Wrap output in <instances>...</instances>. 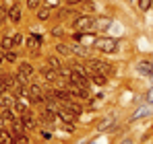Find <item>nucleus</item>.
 Returning <instances> with one entry per match:
<instances>
[{
	"label": "nucleus",
	"instance_id": "obj_1",
	"mask_svg": "<svg viewBox=\"0 0 153 144\" xmlns=\"http://www.w3.org/2000/svg\"><path fill=\"white\" fill-rule=\"evenodd\" d=\"M93 46H95V49H100L103 54H114L118 49V41L112 39V37H97L93 41Z\"/></svg>",
	"mask_w": 153,
	"mask_h": 144
},
{
	"label": "nucleus",
	"instance_id": "obj_2",
	"mask_svg": "<svg viewBox=\"0 0 153 144\" xmlns=\"http://www.w3.org/2000/svg\"><path fill=\"white\" fill-rule=\"evenodd\" d=\"M73 27H75L76 31H83V33H85V31H91V29H95V19L89 17V15H83V17H79L75 21Z\"/></svg>",
	"mask_w": 153,
	"mask_h": 144
},
{
	"label": "nucleus",
	"instance_id": "obj_3",
	"mask_svg": "<svg viewBox=\"0 0 153 144\" xmlns=\"http://www.w3.org/2000/svg\"><path fill=\"white\" fill-rule=\"evenodd\" d=\"M27 97H29L31 103H44V101H46V93H44L42 87H37V84H29V87H27Z\"/></svg>",
	"mask_w": 153,
	"mask_h": 144
},
{
	"label": "nucleus",
	"instance_id": "obj_4",
	"mask_svg": "<svg viewBox=\"0 0 153 144\" xmlns=\"http://www.w3.org/2000/svg\"><path fill=\"white\" fill-rule=\"evenodd\" d=\"M87 66H91L93 70L102 72V74H105V76H110L112 72H114V68L110 66V64H105V62H102V60H89V64Z\"/></svg>",
	"mask_w": 153,
	"mask_h": 144
},
{
	"label": "nucleus",
	"instance_id": "obj_5",
	"mask_svg": "<svg viewBox=\"0 0 153 144\" xmlns=\"http://www.w3.org/2000/svg\"><path fill=\"white\" fill-rule=\"evenodd\" d=\"M66 89H68V93L73 97H76V99H87L89 97V89H81V87H76V84H66Z\"/></svg>",
	"mask_w": 153,
	"mask_h": 144
},
{
	"label": "nucleus",
	"instance_id": "obj_6",
	"mask_svg": "<svg viewBox=\"0 0 153 144\" xmlns=\"http://www.w3.org/2000/svg\"><path fill=\"white\" fill-rule=\"evenodd\" d=\"M25 43L31 51H37V49H39V43H42V37H39V35H29L25 39Z\"/></svg>",
	"mask_w": 153,
	"mask_h": 144
},
{
	"label": "nucleus",
	"instance_id": "obj_7",
	"mask_svg": "<svg viewBox=\"0 0 153 144\" xmlns=\"http://www.w3.org/2000/svg\"><path fill=\"white\" fill-rule=\"evenodd\" d=\"M42 76H44V80H48V82H56V78H58V72L56 70H52L50 66H44L42 68Z\"/></svg>",
	"mask_w": 153,
	"mask_h": 144
},
{
	"label": "nucleus",
	"instance_id": "obj_8",
	"mask_svg": "<svg viewBox=\"0 0 153 144\" xmlns=\"http://www.w3.org/2000/svg\"><path fill=\"white\" fill-rule=\"evenodd\" d=\"M15 101H17V97L13 95V93L0 95V105H2V107H15Z\"/></svg>",
	"mask_w": 153,
	"mask_h": 144
},
{
	"label": "nucleus",
	"instance_id": "obj_9",
	"mask_svg": "<svg viewBox=\"0 0 153 144\" xmlns=\"http://www.w3.org/2000/svg\"><path fill=\"white\" fill-rule=\"evenodd\" d=\"M33 72H35V70H33V66H31V64H27V62H23V64L19 66V72H17V74H21V76H25V78L31 80Z\"/></svg>",
	"mask_w": 153,
	"mask_h": 144
},
{
	"label": "nucleus",
	"instance_id": "obj_10",
	"mask_svg": "<svg viewBox=\"0 0 153 144\" xmlns=\"http://www.w3.org/2000/svg\"><path fill=\"white\" fill-rule=\"evenodd\" d=\"M58 118H60L62 121H66V123H73L76 115H75V113H71L68 109H64V107H62V109H58Z\"/></svg>",
	"mask_w": 153,
	"mask_h": 144
},
{
	"label": "nucleus",
	"instance_id": "obj_11",
	"mask_svg": "<svg viewBox=\"0 0 153 144\" xmlns=\"http://www.w3.org/2000/svg\"><path fill=\"white\" fill-rule=\"evenodd\" d=\"M21 121H23V126H25L27 130H35V128H37V126H35V120L31 118V113H29V111L21 115Z\"/></svg>",
	"mask_w": 153,
	"mask_h": 144
},
{
	"label": "nucleus",
	"instance_id": "obj_12",
	"mask_svg": "<svg viewBox=\"0 0 153 144\" xmlns=\"http://www.w3.org/2000/svg\"><path fill=\"white\" fill-rule=\"evenodd\" d=\"M48 66H50L52 70H56V72L62 70V62H60L58 56H48Z\"/></svg>",
	"mask_w": 153,
	"mask_h": 144
},
{
	"label": "nucleus",
	"instance_id": "obj_13",
	"mask_svg": "<svg viewBox=\"0 0 153 144\" xmlns=\"http://www.w3.org/2000/svg\"><path fill=\"white\" fill-rule=\"evenodd\" d=\"M110 25H112V19H108V17H97V19H95V27L102 29V31L110 29Z\"/></svg>",
	"mask_w": 153,
	"mask_h": 144
},
{
	"label": "nucleus",
	"instance_id": "obj_14",
	"mask_svg": "<svg viewBox=\"0 0 153 144\" xmlns=\"http://www.w3.org/2000/svg\"><path fill=\"white\" fill-rule=\"evenodd\" d=\"M8 19H10L13 23H19V21H21V8H19V6L8 8Z\"/></svg>",
	"mask_w": 153,
	"mask_h": 144
},
{
	"label": "nucleus",
	"instance_id": "obj_15",
	"mask_svg": "<svg viewBox=\"0 0 153 144\" xmlns=\"http://www.w3.org/2000/svg\"><path fill=\"white\" fill-rule=\"evenodd\" d=\"M0 144H15V136L6 130H0Z\"/></svg>",
	"mask_w": 153,
	"mask_h": 144
},
{
	"label": "nucleus",
	"instance_id": "obj_16",
	"mask_svg": "<svg viewBox=\"0 0 153 144\" xmlns=\"http://www.w3.org/2000/svg\"><path fill=\"white\" fill-rule=\"evenodd\" d=\"M0 115H2V120H6V121H15V111L10 107H2L0 109Z\"/></svg>",
	"mask_w": 153,
	"mask_h": 144
},
{
	"label": "nucleus",
	"instance_id": "obj_17",
	"mask_svg": "<svg viewBox=\"0 0 153 144\" xmlns=\"http://www.w3.org/2000/svg\"><path fill=\"white\" fill-rule=\"evenodd\" d=\"M71 51H75L76 56H89V49L85 48V46H81V43H73L71 46Z\"/></svg>",
	"mask_w": 153,
	"mask_h": 144
},
{
	"label": "nucleus",
	"instance_id": "obj_18",
	"mask_svg": "<svg viewBox=\"0 0 153 144\" xmlns=\"http://www.w3.org/2000/svg\"><path fill=\"white\" fill-rule=\"evenodd\" d=\"M0 46H2V49L10 51V49L15 48V41H13V37H2V39H0Z\"/></svg>",
	"mask_w": 153,
	"mask_h": 144
},
{
	"label": "nucleus",
	"instance_id": "obj_19",
	"mask_svg": "<svg viewBox=\"0 0 153 144\" xmlns=\"http://www.w3.org/2000/svg\"><path fill=\"white\" fill-rule=\"evenodd\" d=\"M64 109H68V111H71V113H75V115H81V111H83L76 103H71V101H68V103H64Z\"/></svg>",
	"mask_w": 153,
	"mask_h": 144
},
{
	"label": "nucleus",
	"instance_id": "obj_20",
	"mask_svg": "<svg viewBox=\"0 0 153 144\" xmlns=\"http://www.w3.org/2000/svg\"><path fill=\"white\" fill-rule=\"evenodd\" d=\"M50 10H52V8H48V6H42V8L37 10V19H39V21L50 19Z\"/></svg>",
	"mask_w": 153,
	"mask_h": 144
},
{
	"label": "nucleus",
	"instance_id": "obj_21",
	"mask_svg": "<svg viewBox=\"0 0 153 144\" xmlns=\"http://www.w3.org/2000/svg\"><path fill=\"white\" fill-rule=\"evenodd\" d=\"M23 128H25L23 121H19V120L13 121V134H15V136H17V134H23Z\"/></svg>",
	"mask_w": 153,
	"mask_h": 144
},
{
	"label": "nucleus",
	"instance_id": "obj_22",
	"mask_svg": "<svg viewBox=\"0 0 153 144\" xmlns=\"http://www.w3.org/2000/svg\"><path fill=\"white\" fill-rule=\"evenodd\" d=\"M139 70L151 74V72H153V62H141V64H139Z\"/></svg>",
	"mask_w": 153,
	"mask_h": 144
},
{
	"label": "nucleus",
	"instance_id": "obj_23",
	"mask_svg": "<svg viewBox=\"0 0 153 144\" xmlns=\"http://www.w3.org/2000/svg\"><path fill=\"white\" fill-rule=\"evenodd\" d=\"M151 113V109L149 107H141L137 113H132V120H139V118H143V115H149Z\"/></svg>",
	"mask_w": 153,
	"mask_h": 144
},
{
	"label": "nucleus",
	"instance_id": "obj_24",
	"mask_svg": "<svg viewBox=\"0 0 153 144\" xmlns=\"http://www.w3.org/2000/svg\"><path fill=\"white\" fill-rule=\"evenodd\" d=\"M56 49H58V54H62V56H68V54H71V48H68V46H64V43H58Z\"/></svg>",
	"mask_w": 153,
	"mask_h": 144
},
{
	"label": "nucleus",
	"instance_id": "obj_25",
	"mask_svg": "<svg viewBox=\"0 0 153 144\" xmlns=\"http://www.w3.org/2000/svg\"><path fill=\"white\" fill-rule=\"evenodd\" d=\"M151 4H153V0H139V8L141 10H149Z\"/></svg>",
	"mask_w": 153,
	"mask_h": 144
},
{
	"label": "nucleus",
	"instance_id": "obj_26",
	"mask_svg": "<svg viewBox=\"0 0 153 144\" xmlns=\"http://www.w3.org/2000/svg\"><path fill=\"white\" fill-rule=\"evenodd\" d=\"M15 144H29V138H27L25 134H17L15 136Z\"/></svg>",
	"mask_w": 153,
	"mask_h": 144
},
{
	"label": "nucleus",
	"instance_id": "obj_27",
	"mask_svg": "<svg viewBox=\"0 0 153 144\" xmlns=\"http://www.w3.org/2000/svg\"><path fill=\"white\" fill-rule=\"evenodd\" d=\"M39 4H42V0H27V6H29L31 10H35V8H39Z\"/></svg>",
	"mask_w": 153,
	"mask_h": 144
},
{
	"label": "nucleus",
	"instance_id": "obj_28",
	"mask_svg": "<svg viewBox=\"0 0 153 144\" xmlns=\"http://www.w3.org/2000/svg\"><path fill=\"white\" fill-rule=\"evenodd\" d=\"M81 6H83V10H87V12H91V10H95V4H93V2H83Z\"/></svg>",
	"mask_w": 153,
	"mask_h": 144
},
{
	"label": "nucleus",
	"instance_id": "obj_29",
	"mask_svg": "<svg viewBox=\"0 0 153 144\" xmlns=\"http://www.w3.org/2000/svg\"><path fill=\"white\" fill-rule=\"evenodd\" d=\"M4 58H6V62H15V60H17V54H15V51H6Z\"/></svg>",
	"mask_w": 153,
	"mask_h": 144
},
{
	"label": "nucleus",
	"instance_id": "obj_30",
	"mask_svg": "<svg viewBox=\"0 0 153 144\" xmlns=\"http://www.w3.org/2000/svg\"><path fill=\"white\" fill-rule=\"evenodd\" d=\"M13 41H15V46H19V43L23 41V35H21V33H15V37H13Z\"/></svg>",
	"mask_w": 153,
	"mask_h": 144
},
{
	"label": "nucleus",
	"instance_id": "obj_31",
	"mask_svg": "<svg viewBox=\"0 0 153 144\" xmlns=\"http://www.w3.org/2000/svg\"><path fill=\"white\" fill-rule=\"evenodd\" d=\"M6 17H8V10H6V8H0V23H2Z\"/></svg>",
	"mask_w": 153,
	"mask_h": 144
},
{
	"label": "nucleus",
	"instance_id": "obj_32",
	"mask_svg": "<svg viewBox=\"0 0 153 144\" xmlns=\"http://www.w3.org/2000/svg\"><path fill=\"white\" fill-rule=\"evenodd\" d=\"M56 4H58V0H48V2H46V6H48V8H54Z\"/></svg>",
	"mask_w": 153,
	"mask_h": 144
},
{
	"label": "nucleus",
	"instance_id": "obj_33",
	"mask_svg": "<svg viewBox=\"0 0 153 144\" xmlns=\"http://www.w3.org/2000/svg\"><path fill=\"white\" fill-rule=\"evenodd\" d=\"M52 33H54V35H56V37H60V35H62V29H60V27H56V29H54V31H52Z\"/></svg>",
	"mask_w": 153,
	"mask_h": 144
},
{
	"label": "nucleus",
	"instance_id": "obj_34",
	"mask_svg": "<svg viewBox=\"0 0 153 144\" xmlns=\"http://www.w3.org/2000/svg\"><path fill=\"white\" fill-rule=\"evenodd\" d=\"M4 56H6V54H4V51H0V64H2V62H4V60H6V58H4Z\"/></svg>",
	"mask_w": 153,
	"mask_h": 144
},
{
	"label": "nucleus",
	"instance_id": "obj_35",
	"mask_svg": "<svg viewBox=\"0 0 153 144\" xmlns=\"http://www.w3.org/2000/svg\"><path fill=\"white\" fill-rule=\"evenodd\" d=\"M68 4H79V2H83V0H66Z\"/></svg>",
	"mask_w": 153,
	"mask_h": 144
},
{
	"label": "nucleus",
	"instance_id": "obj_36",
	"mask_svg": "<svg viewBox=\"0 0 153 144\" xmlns=\"http://www.w3.org/2000/svg\"><path fill=\"white\" fill-rule=\"evenodd\" d=\"M147 99H149V101H151V103H153V89H151V91H149V95H147Z\"/></svg>",
	"mask_w": 153,
	"mask_h": 144
},
{
	"label": "nucleus",
	"instance_id": "obj_37",
	"mask_svg": "<svg viewBox=\"0 0 153 144\" xmlns=\"http://www.w3.org/2000/svg\"><path fill=\"white\" fill-rule=\"evenodd\" d=\"M122 144H132V140H130V138H124V140H122Z\"/></svg>",
	"mask_w": 153,
	"mask_h": 144
},
{
	"label": "nucleus",
	"instance_id": "obj_38",
	"mask_svg": "<svg viewBox=\"0 0 153 144\" xmlns=\"http://www.w3.org/2000/svg\"><path fill=\"white\" fill-rule=\"evenodd\" d=\"M2 121H4V120H2V115H0V126H2Z\"/></svg>",
	"mask_w": 153,
	"mask_h": 144
},
{
	"label": "nucleus",
	"instance_id": "obj_39",
	"mask_svg": "<svg viewBox=\"0 0 153 144\" xmlns=\"http://www.w3.org/2000/svg\"><path fill=\"white\" fill-rule=\"evenodd\" d=\"M0 84H2V74H0Z\"/></svg>",
	"mask_w": 153,
	"mask_h": 144
}]
</instances>
